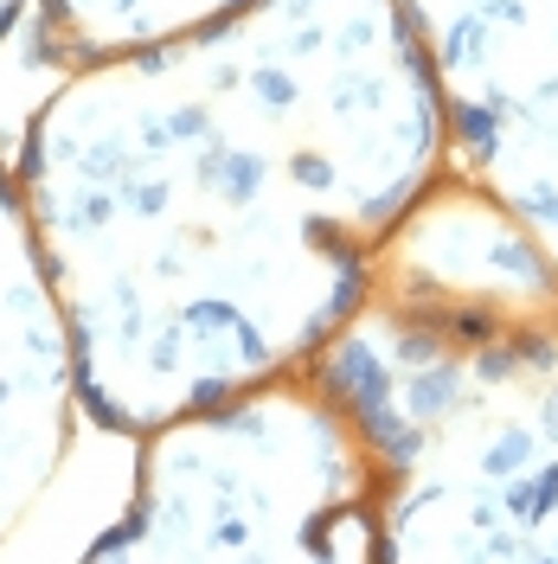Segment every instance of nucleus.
<instances>
[{
  "mask_svg": "<svg viewBox=\"0 0 558 564\" xmlns=\"http://www.w3.org/2000/svg\"><path fill=\"white\" fill-rule=\"evenodd\" d=\"M443 174L450 122L405 0H257L65 70L13 180L71 327L77 411L136 443L309 366Z\"/></svg>",
  "mask_w": 558,
  "mask_h": 564,
  "instance_id": "1",
  "label": "nucleus"
},
{
  "mask_svg": "<svg viewBox=\"0 0 558 564\" xmlns=\"http://www.w3.org/2000/svg\"><path fill=\"white\" fill-rule=\"evenodd\" d=\"M379 481L385 564H558V263L469 174L391 225L309 359Z\"/></svg>",
  "mask_w": 558,
  "mask_h": 564,
  "instance_id": "2",
  "label": "nucleus"
},
{
  "mask_svg": "<svg viewBox=\"0 0 558 564\" xmlns=\"http://www.w3.org/2000/svg\"><path fill=\"white\" fill-rule=\"evenodd\" d=\"M90 558L379 564V481L341 398L309 366L136 436L129 507Z\"/></svg>",
  "mask_w": 558,
  "mask_h": 564,
  "instance_id": "3",
  "label": "nucleus"
},
{
  "mask_svg": "<svg viewBox=\"0 0 558 564\" xmlns=\"http://www.w3.org/2000/svg\"><path fill=\"white\" fill-rule=\"evenodd\" d=\"M437 70L450 167L558 263V0H405Z\"/></svg>",
  "mask_w": 558,
  "mask_h": 564,
  "instance_id": "4",
  "label": "nucleus"
},
{
  "mask_svg": "<svg viewBox=\"0 0 558 564\" xmlns=\"http://www.w3.org/2000/svg\"><path fill=\"white\" fill-rule=\"evenodd\" d=\"M77 417V359L20 180L0 167V545L52 488Z\"/></svg>",
  "mask_w": 558,
  "mask_h": 564,
  "instance_id": "5",
  "label": "nucleus"
},
{
  "mask_svg": "<svg viewBox=\"0 0 558 564\" xmlns=\"http://www.w3.org/2000/svg\"><path fill=\"white\" fill-rule=\"evenodd\" d=\"M257 0H33L39 52L58 70H90L109 58H136L174 39L212 33Z\"/></svg>",
  "mask_w": 558,
  "mask_h": 564,
  "instance_id": "6",
  "label": "nucleus"
},
{
  "mask_svg": "<svg viewBox=\"0 0 558 564\" xmlns=\"http://www.w3.org/2000/svg\"><path fill=\"white\" fill-rule=\"evenodd\" d=\"M20 13H26V0H0V39L13 33V20H20Z\"/></svg>",
  "mask_w": 558,
  "mask_h": 564,
  "instance_id": "7",
  "label": "nucleus"
}]
</instances>
